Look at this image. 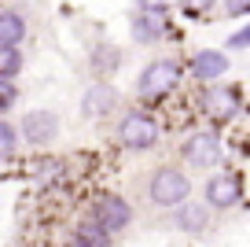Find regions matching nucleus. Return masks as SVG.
Listing matches in <instances>:
<instances>
[{"mask_svg":"<svg viewBox=\"0 0 250 247\" xmlns=\"http://www.w3.org/2000/svg\"><path fill=\"white\" fill-rule=\"evenodd\" d=\"M180 77H184V63L173 59V55H158V59H151L147 67L140 70V77H136V96H140L144 103H158L169 93H177Z\"/></svg>","mask_w":250,"mask_h":247,"instance_id":"obj_1","label":"nucleus"},{"mask_svg":"<svg viewBox=\"0 0 250 247\" xmlns=\"http://www.w3.org/2000/svg\"><path fill=\"white\" fill-rule=\"evenodd\" d=\"M188 196H191V181H188V173L180 170V166H155V170L147 173L151 207L169 210V207H177L180 199H188Z\"/></svg>","mask_w":250,"mask_h":247,"instance_id":"obj_2","label":"nucleus"},{"mask_svg":"<svg viewBox=\"0 0 250 247\" xmlns=\"http://www.w3.org/2000/svg\"><path fill=\"white\" fill-rule=\"evenodd\" d=\"M114 137L125 151H151L158 144V122L147 111H122L114 125Z\"/></svg>","mask_w":250,"mask_h":247,"instance_id":"obj_3","label":"nucleus"},{"mask_svg":"<svg viewBox=\"0 0 250 247\" xmlns=\"http://www.w3.org/2000/svg\"><path fill=\"white\" fill-rule=\"evenodd\" d=\"M225 159V144L217 133H191L180 140V162L188 170H213Z\"/></svg>","mask_w":250,"mask_h":247,"instance_id":"obj_4","label":"nucleus"},{"mask_svg":"<svg viewBox=\"0 0 250 247\" xmlns=\"http://www.w3.org/2000/svg\"><path fill=\"white\" fill-rule=\"evenodd\" d=\"M88 222H92L96 229H103L107 236H114V232L129 229V222H133V207H129L122 196L103 192V196H96L92 210H88Z\"/></svg>","mask_w":250,"mask_h":247,"instance_id":"obj_5","label":"nucleus"},{"mask_svg":"<svg viewBox=\"0 0 250 247\" xmlns=\"http://www.w3.org/2000/svg\"><path fill=\"white\" fill-rule=\"evenodd\" d=\"M203 111H206V118L217 122V125L232 122V118L243 111V89L239 85H213V89H206L203 93Z\"/></svg>","mask_w":250,"mask_h":247,"instance_id":"obj_6","label":"nucleus"},{"mask_svg":"<svg viewBox=\"0 0 250 247\" xmlns=\"http://www.w3.org/2000/svg\"><path fill=\"white\" fill-rule=\"evenodd\" d=\"M203 199L210 210H232L235 203L243 199V177L239 173H213L210 181L203 185Z\"/></svg>","mask_w":250,"mask_h":247,"instance_id":"obj_7","label":"nucleus"},{"mask_svg":"<svg viewBox=\"0 0 250 247\" xmlns=\"http://www.w3.org/2000/svg\"><path fill=\"white\" fill-rule=\"evenodd\" d=\"M59 137V115L55 111H30V115L19 122V140L33 148H48Z\"/></svg>","mask_w":250,"mask_h":247,"instance_id":"obj_8","label":"nucleus"},{"mask_svg":"<svg viewBox=\"0 0 250 247\" xmlns=\"http://www.w3.org/2000/svg\"><path fill=\"white\" fill-rule=\"evenodd\" d=\"M81 111H85V118H92V122H107L118 111V89L110 85V81H92L85 100H81Z\"/></svg>","mask_w":250,"mask_h":247,"instance_id":"obj_9","label":"nucleus"},{"mask_svg":"<svg viewBox=\"0 0 250 247\" xmlns=\"http://www.w3.org/2000/svg\"><path fill=\"white\" fill-rule=\"evenodd\" d=\"M173 210V225H177L180 232H188V236H203L206 229H210V207L206 203H195V199H180Z\"/></svg>","mask_w":250,"mask_h":247,"instance_id":"obj_10","label":"nucleus"},{"mask_svg":"<svg viewBox=\"0 0 250 247\" xmlns=\"http://www.w3.org/2000/svg\"><path fill=\"white\" fill-rule=\"evenodd\" d=\"M133 41L136 45H158L162 37H169V19H166V11H140L136 8L133 15Z\"/></svg>","mask_w":250,"mask_h":247,"instance_id":"obj_11","label":"nucleus"},{"mask_svg":"<svg viewBox=\"0 0 250 247\" xmlns=\"http://www.w3.org/2000/svg\"><path fill=\"white\" fill-rule=\"evenodd\" d=\"M188 67H191V77H199V81H221L232 63H228V55L221 48H199Z\"/></svg>","mask_w":250,"mask_h":247,"instance_id":"obj_12","label":"nucleus"},{"mask_svg":"<svg viewBox=\"0 0 250 247\" xmlns=\"http://www.w3.org/2000/svg\"><path fill=\"white\" fill-rule=\"evenodd\" d=\"M88 70H92L96 81H110V74L122 70V48L110 45V41H96L88 48Z\"/></svg>","mask_w":250,"mask_h":247,"instance_id":"obj_13","label":"nucleus"},{"mask_svg":"<svg viewBox=\"0 0 250 247\" xmlns=\"http://www.w3.org/2000/svg\"><path fill=\"white\" fill-rule=\"evenodd\" d=\"M26 33H30V19H26V11H15V8L0 11V45H22Z\"/></svg>","mask_w":250,"mask_h":247,"instance_id":"obj_14","label":"nucleus"},{"mask_svg":"<svg viewBox=\"0 0 250 247\" xmlns=\"http://www.w3.org/2000/svg\"><path fill=\"white\" fill-rule=\"evenodd\" d=\"M70 247H110V236H107L103 229H96L92 222H85V225L70 236Z\"/></svg>","mask_w":250,"mask_h":247,"instance_id":"obj_15","label":"nucleus"},{"mask_svg":"<svg viewBox=\"0 0 250 247\" xmlns=\"http://www.w3.org/2000/svg\"><path fill=\"white\" fill-rule=\"evenodd\" d=\"M19 70H22L19 45H0V77H19Z\"/></svg>","mask_w":250,"mask_h":247,"instance_id":"obj_16","label":"nucleus"},{"mask_svg":"<svg viewBox=\"0 0 250 247\" xmlns=\"http://www.w3.org/2000/svg\"><path fill=\"white\" fill-rule=\"evenodd\" d=\"M19 148V129L15 122H4V115H0V155H15Z\"/></svg>","mask_w":250,"mask_h":247,"instance_id":"obj_17","label":"nucleus"},{"mask_svg":"<svg viewBox=\"0 0 250 247\" xmlns=\"http://www.w3.org/2000/svg\"><path fill=\"white\" fill-rule=\"evenodd\" d=\"M15 100H19L15 77H0V115H8V111L15 107Z\"/></svg>","mask_w":250,"mask_h":247,"instance_id":"obj_18","label":"nucleus"},{"mask_svg":"<svg viewBox=\"0 0 250 247\" xmlns=\"http://www.w3.org/2000/svg\"><path fill=\"white\" fill-rule=\"evenodd\" d=\"M177 4L188 11V15H206V11H213L217 0H177Z\"/></svg>","mask_w":250,"mask_h":247,"instance_id":"obj_19","label":"nucleus"},{"mask_svg":"<svg viewBox=\"0 0 250 247\" xmlns=\"http://www.w3.org/2000/svg\"><path fill=\"white\" fill-rule=\"evenodd\" d=\"M250 11V0H225V15H232V19H243Z\"/></svg>","mask_w":250,"mask_h":247,"instance_id":"obj_20","label":"nucleus"},{"mask_svg":"<svg viewBox=\"0 0 250 247\" xmlns=\"http://www.w3.org/2000/svg\"><path fill=\"white\" fill-rule=\"evenodd\" d=\"M247 45H250V26H239V30L228 37V48H235V52H239V48H247Z\"/></svg>","mask_w":250,"mask_h":247,"instance_id":"obj_21","label":"nucleus"},{"mask_svg":"<svg viewBox=\"0 0 250 247\" xmlns=\"http://www.w3.org/2000/svg\"><path fill=\"white\" fill-rule=\"evenodd\" d=\"M173 0H136V8L140 11H169Z\"/></svg>","mask_w":250,"mask_h":247,"instance_id":"obj_22","label":"nucleus"}]
</instances>
